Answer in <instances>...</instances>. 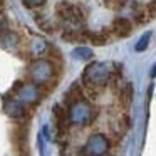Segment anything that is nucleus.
<instances>
[{"instance_id": "nucleus-2", "label": "nucleus", "mask_w": 156, "mask_h": 156, "mask_svg": "<svg viewBox=\"0 0 156 156\" xmlns=\"http://www.w3.org/2000/svg\"><path fill=\"white\" fill-rule=\"evenodd\" d=\"M27 74H29L30 82L44 87V86L51 84V82L54 81L55 64L52 61H47V59H35V61H32Z\"/></svg>"}, {"instance_id": "nucleus-8", "label": "nucleus", "mask_w": 156, "mask_h": 156, "mask_svg": "<svg viewBox=\"0 0 156 156\" xmlns=\"http://www.w3.org/2000/svg\"><path fill=\"white\" fill-rule=\"evenodd\" d=\"M111 30H112V35H114V37H128L133 30V24L124 17H118L112 22Z\"/></svg>"}, {"instance_id": "nucleus-19", "label": "nucleus", "mask_w": 156, "mask_h": 156, "mask_svg": "<svg viewBox=\"0 0 156 156\" xmlns=\"http://www.w3.org/2000/svg\"><path fill=\"white\" fill-rule=\"evenodd\" d=\"M5 32H9V20L4 12H0V35L5 34Z\"/></svg>"}, {"instance_id": "nucleus-10", "label": "nucleus", "mask_w": 156, "mask_h": 156, "mask_svg": "<svg viewBox=\"0 0 156 156\" xmlns=\"http://www.w3.org/2000/svg\"><path fill=\"white\" fill-rule=\"evenodd\" d=\"M52 112H54L55 124H57L59 133H64L66 128H67V124H71V122H69V112H67V109H66L62 104H55L54 108H52Z\"/></svg>"}, {"instance_id": "nucleus-9", "label": "nucleus", "mask_w": 156, "mask_h": 156, "mask_svg": "<svg viewBox=\"0 0 156 156\" xmlns=\"http://www.w3.org/2000/svg\"><path fill=\"white\" fill-rule=\"evenodd\" d=\"M154 17H156V5L153 2L149 5H146V7H138V10L134 12V22L139 25L153 20Z\"/></svg>"}, {"instance_id": "nucleus-13", "label": "nucleus", "mask_w": 156, "mask_h": 156, "mask_svg": "<svg viewBox=\"0 0 156 156\" xmlns=\"http://www.w3.org/2000/svg\"><path fill=\"white\" fill-rule=\"evenodd\" d=\"M49 141H51L49 126H44L42 131L39 133V149H41V156H49V146H47Z\"/></svg>"}, {"instance_id": "nucleus-6", "label": "nucleus", "mask_w": 156, "mask_h": 156, "mask_svg": "<svg viewBox=\"0 0 156 156\" xmlns=\"http://www.w3.org/2000/svg\"><path fill=\"white\" fill-rule=\"evenodd\" d=\"M109 151V139L104 134H92L82 148L84 156H104Z\"/></svg>"}, {"instance_id": "nucleus-17", "label": "nucleus", "mask_w": 156, "mask_h": 156, "mask_svg": "<svg viewBox=\"0 0 156 156\" xmlns=\"http://www.w3.org/2000/svg\"><path fill=\"white\" fill-rule=\"evenodd\" d=\"M149 39H151V32H146V34L141 35V39L138 41V44H136V52H143L148 49V44H149Z\"/></svg>"}, {"instance_id": "nucleus-3", "label": "nucleus", "mask_w": 156, "mask_h": 156, "mask_svg": "<svg viewBox=\"0 0 156 156\" xmlns=\"http://www.w3.org/2000/svg\"><path fill=\"white\" fill-rule=\"evenodd\" d=\"M55 12H57V17L61 19V22L67 29H82L86 15L81 7L64 0V2H59L55 5Z\"/></svg>"}, {"instance_id": "nucleus-18", "label": "nucleus", "mask_w": 156, "mask_h": 156, "mask_svg": "<svg viewBox=\"0 0 156 156\" xmlns=\"http://www.w3.org/2000/svg\"><path fill=\"white\" fill-rule=\"evenodd\" d=\"M45 2H47V0H22V4L29 9H39V7H42Z\"/></svg>"}, {"instance_id": "nucleus-11", "label": "nucleus", "mask_w": 156, "mask_h": 156, "mask_svg": "<svg viewBox=\"0 0 156 156\" xmlns=\"http://www.w3.org/2000/svg\"><path fill=\"white\" fill-rule=\"evenodd\" d=\"M14 139H15V146H17L19 154L25 156V151H27V129L24 126H19L14 133Z\"/></svg>"}, {"instance_id": "nucleus-20", "label": "nucleus", "mask_w": 156, "mask_h": 156, "mask_svg": "<svg viewBox=\"0 0 156 156\" xmlns=\"http://www.w3.org/2000/svg\"><path fill=\"white\" fill-rule=\"evenodd\" d=\"M151 77H156V64H154V67H153V71H151Z\"/></svg>"}, {"instance_id": "nucleus-7", "label": "nucleus", "mask_w": 156, "mask_h": 156, "mask_svg": "<svg viewBox=\"0 0 156 156\" xmlns=\"http://www.w3.org/2000/svg\"><path fill=\"white\" fill-rule=\"evenodd\" d=\"M4 111L7 116H10L14 119L24 118L25 116V104H22L17 98H9L4 101Z\"/></svg>"}, {"instance_id": "nucleus-21", "label": "nucleus", "mask_w": 156, "mask_h": 156, "mask_svg": "<svg viewBox=\"0 0 156 156\" xmlns=\"http://www.w3.org/2000/svg\"><path fill=\"white\" fill-rule=\"evenodd\" d=\"M2 5H4V0H0V10H2Z\"/></svg>"}, {"instance_id": "nucleus-12", "label": "nucleus", "mask_w": 156, "mask_h": 156, "mask_svg": "<svg viewBox=\"0 0 156 156\" xmlns=\"http://www.w3.org/2000/svg\"><path fill=\"white\" fill-rule=\"evenodd\" d=\"M19 44H20V39L14 32H5V34L0 35V45L5 51H14V49L19 47Z\"/></svg>"}, {"instance_id": "nucleus-22", "label": "nucleus", "mask_w": 156, "mask_h": 156, "mask_svg": "<svg viewBox=\"0 0 156 156\" xmlns=\"http://www.w3.org/2000/svg\"><path fill=\"white\" fill-rule=\"evenodd\" d=\"M153 4H154V5H156V0H153Z\"/></svg>"}, {"instance_id": "nucleus-14", "label": "nucleus", "mask_w": 156, "mask_h": 156, "mask_svg": "<svg viewBox=\"0 0 156 156\" xmlns=\"http://www.w3.org/2000/svg\"><path fill=\"white\" fill-rule=\"evenodd\" d=\"M79 99H82V91L79 87V84H72L67 94H66V102H67V106H71L72 102L79 101Z\"/></svg>"}, {"instance_id": "nucleus-1", "label": "nucleus", "mask_w": 156, "mask_h": 156, "mask_svg": "<svg viewBox=\"0 0 156 156\" xmlns=\"http://www.w3.org/2000/svg\"><path fill=\"white\" fill-rule=\"evenodd\" d=\"M112 81V66L106 62H91L82 71V82L91 91L102 89Z\"/></svg>"}, {"instance_id": "nucleus-15", "label": "nucleus", "mask_w": 156, "mask_h": 156, "mask_svg": "<svg viewBox=\"0 0 156 156\" xmlns=\"http://www.w3.org/2000/svg\"><path fill=\"white\" fill-rule=\"evenodd\" d=\"M72 57L77 61H89L92 59V51L89 47H76L72 51Z\"/></svg>"}, {"instance_id": "nucleus-5", "label": "nucleus", "mask_w": 156, "mask_h": 156, "mask_svg": "<svg viewBox=\"0 0 156 156\" xmlns=\"http://www.w3.org/2000/svg\"><path fill=\"white\" fill-rule=\"evenodd\" d=\"M12 94L25 106H35L41 101V86L34 84V82H17L12 87Z\"/></svg>"}, {"instance_id": "nucleus-16", "label": "nucleus", "mask_w": 156, "mask_h": 156, "mask_svg": "<svg viewBox=\"0 0 156 156\" xmlns=\"http://www.w3.org/2000/svg\"><path fill=\"white\" fill-rule=\"evenodd\" d=\"M131 99H133V86L128 82V84L121 89V102H122V106L128 108V106L131 104Z\"/></svg>"}, {"instance_id": "nucleus-4", "label": "nucleus", "mask_w": 156, "mask_h": 156, "mask_svg": "<svg viewBox=\"0 0 156 156\" xmlns=\"http://www.w3.org/2000/svg\"><path fill=\"white\" fill-rule=\"evenodd\" d=\"M69 112V122L74 126H87L94 121L96 118V111L91 106V102L86 101L84 98L79 101L72 102L67 109Z\"/></svg>"}]
</instances>
